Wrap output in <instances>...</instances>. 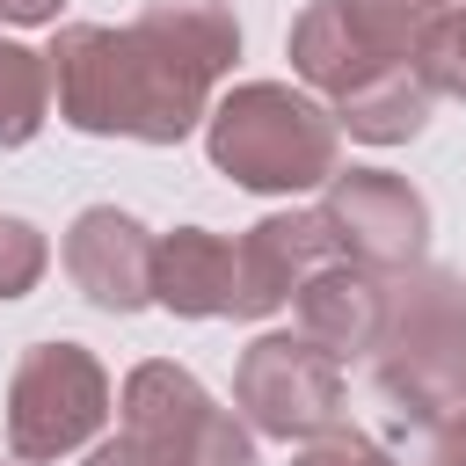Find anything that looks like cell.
Returning <instances> with one entry per match:
<instances>
[{
	"instance_id": "16",
	"label": "cell",
	"mask_w": 466,
	"mask_h": 466,
	"mask_svg": "<svg viewBox=\"0 0 466 466\" xmlns=\"http://www.w3.org/2000/svg\"><path fill=\"white\" fill-rule=\"evenodd\" d=\"M44 277V233L22 218H0V299H22Z\"/></svg>"
},
{
	"instance_id": "17",
	"label": "cell",
	"mask_w": 466,
	"mask_h": 466,
	"mask_svg": "<svg viewBox=\"0 0 466 466\" xmlns=\"http://www.w3.org/2000/svg\"><path fill=\"white\" fill-rule=\"evenodd\" d=\"M299 466H393L371 437H357V430H320L306 451H299Z\"/></svg>"
},
{
	"instance_id": "1",
	"label": "cell",
	"mask_w": 466,
	"mask_h": 466,
	"mask_svg": "<svg viewBox=\"0 0 466 466\" xmlns=\"http://www.w3.org/2000/svg\"><path fill=\"white\" fill-rule=\"evenodd\" d=\"M233 51L240 29L226 0H146V15L124 29H95V22L58 29L44 66H51V102L73 131H124L167 146L204 116L211 80L233 66Z\"/></svg>"
},
{
	"instance_id": "19",
	"label": "cell",
	"mask_w": 466,
	"mask_h": 466,
	"mask_svg": "<svg viewBox=\"0 0 466 466\" xmlns=\"http://www.w3.org/2000/svg\"><path fill=\"white\" fill-rule=\"evenodd\" d=\"M87 466H146V459H138V451H131V444H124V437H116V444H102V451H95V459H87Z\"/></svg>"
},
{
	"instance_id": "13",
	"label": "cell",
	"mask_w": 466,
	"mask_h": 466,
	"mask_svg": "<svg viewBox=\"0 0 466 466\" xmlns=\"http://www.w3.org/2000/svg\"><path fill=\"white\" fill-rule=\"evenodd\" d=\"M422 116H430V87L400 66V73H386V80H371V87H357L350 102H335V124L350 131V138H371V146H393V138H415L422 131Z\"/></svg>"
},
{
	"instance_id": "6",
	"label": "cell",
	"mask_w": 466,
	"mask_h": 466,
	"mask_svg": "<svg viewBox=\"0 0 466 466\" xmlns=\"http://www.w3.org/2000/svg\"><path fill=\"white\" fill-rule=\"evenodd\" d=\"M233 400L262 437H320L342 415V357H328L313 335H262L233 371Z\"/></svg>"
},
{
	"instance_id": "15",
	"label": "cell",
	"mask_w": 466,
	"mask_h": 466,
	"mask_svg": "<svg viewBox=\"0 0 466 466\" xmlns=\"http://www.w3.org/2000/svg\"><path fill=\"white\" fill-rule=\"evenodd\" d=\"M408 73H415L422 87L466 95V7H437V15H422L415 44H408Z\"/></svg>"
},
{
	"instance_id": "3",
	"label": "cell",
	"mask_w": 466,
	"mask_h": 466,
	"mask_svg": "<svg viewBox=\"0 0 466 466\" xmlns=\"http://www.w3.org/2000/svg\"><path fill=\"white\" fill-rule=\"evenodd\" d=\"M335 116L277 80H248L211 109V160L240 189H313L335 175Z\"/></svg>"
},
{
	"instance_id": "7",
	"label": "cell",
	"mask_w": 466,
	"mask_h": 466,
	"mask_svg": "<svg viewBox=\"0 0 466 466\" xmlns=\"http://www.w3.org/2000/svg\"><path fill=\"white\" fill-rule=\"evenodd\" d=\"M320 226L335 240V255H350L357 269H415L422 255V233H430V211L422 197L386 175V167H350V175H328V197H320Z\"/></svg>"
},
{
	"instance_id": "11",
	"label": "cell",
	"mask_w": 466,
	"mask_h": 466,
	"mask_svg": "<svg viewBox=\"0 0 466 466\" xmlns=\"http://www.w3.org/2000/svg\"><path fill=\"white\" fill-rule=\"evenodd\" d=\"M291 306H299V335H313L328 357H357V350H371L379 342V320H386V284L371 277V269H357V262H320L299 291H291Z\"/></svg>"
},
{
	"instance_id": "8",
	"label": "cell",
	"mask_w": 466,
	"mask_h": 466,
	"mask_svg": "<svg viewBox=\"0 0 466 466\" xmlns=\"http://www.w3.org/2000/svg\"><path fill=\"white\" fill-rule=\"evenodd\" d=\"M291 66L313 80V87H328L335 102H350L357 87H371V80H386V73H400L408 58L364 22V7L357 0H313L299 22H291Z\"/></svg>"
},
{
	"instance_id": "18",
	"label": "cell",
	"mask_w": 466,
	"mask_h": 466,
	"mask_svg": "<svg viewBox=\"0 0 466 466\" xmlns=\"http://www.w3.org/2000/svg\"><path fill=\"white\" fill-rule=\"evenodd\" d=\"M58 0H0V22H51Z\"/></svg>"
},
{
	"instance_id": "4",
	"label": "cell",
	"mask_w": 466,
	"mask_h": 466,
	"mask_svg": "<svg viewBox=\"0 0 466 466\" xmlns=\"http://www.w3.org/2000/svg\"><path fill=\"white\" fill-rule=\"evenodd\" d=\"M109 415V379L80 342H36L7 386V444L22 466L80 451Z\"/></svg>"
},
{
	"instance_id": "2",
	"label": "cell",
	"mask_w": 466,
	"mask_h": 466,
	"mask_svg": "<svg viewBox=\"0 0 466 466\" xmlns=\"http://www.w3.org/2000/svg\"><path fill=\"white\" fill-rule=\"evenodd\" d=\"M371 379L408 422H422V430L459 422L466 415V284L422 277V269L400 277L386 291Z\"/></svg>"
},
{
	"instance_id": "9",
	"label": "cell",
	"mask_w": 466,
	"mask_h": 466,
	"mask_svg": "<svg viewBox=\"0 0 466 466\" xmlns=\"http://www.w3.org/2000/svg\"><path fill=\"white\" fill-rule=\"evenodd\" d=\"M335 255L320 211H291V218H262L248 240H233V313L255 320V313H277L320 262Z\"/></svg>"
},
{
	"instance_id": "14",
	"label": "cell",
	"mask_w": 466,
	"mask_h": 466,
	"mask_svg": "<svg viewBox=\"0 0 466 466\" xmlns=\"http://www.w3.org/2000/svg\"><path fill=\"white\" fill-rule=\"evenodd\" d=\"M44 109H51V66L36 51H22V44L0 36V146L36 138Z\"/></svg>"
},
{
	"instance_id": "5",
	"label": "cell",
	"mask_w": 466,
	"mask_h": 466,
	"mask_svg": "<svg viewBox=\"0 0 466 466\" xmlns=\"http://www.w3.org/2000/svg\"><path fill=\"white\" fill-rule=\"evenodd\" d=\"M124 444L146 466H255L248 430L175 364H138L124 386Z\"/></svg>"
},
{
	"instance_id": "10",
	"label": "cell",
	"mask_w": 466,
	"mask_h": 466,
	"mask_svg": "<svg viewBox=\"0 0 466 466\" xmlns=\"http://www.w3.org/2000/svg\"><path fill=\"white\" fill-rule=\"evenodd\" d=\"M66 277L95 306H109V313L146 306L153 299V240H146V226L124 218V211H109V204L80 211L73 233H66Z\"/></svg>"
},
{
	"instance_id": "12",
	"label": "cell",
	"mask_w": 466,
	"mask_h": 466,
	"mask_svg": "<svg viewBox=\"0 0 466 466\" xmlns=\"http://www.w3.org/2000/svg\"><path fill=\"white\" fill-rule=\"evenodd\" d=\"M153 299L167 313H189V320L233 313V240L204 233V226L153 240Z\"/></svg>"
},
{
	"instance_id": "20",
	"label": "cell",
	"mask_w": 466,
	"mask_h": 466,
	"mask_svg": "<svg viewBox=\"0 0 466 466\" xmlns=\"http://www.w3.org/2000/svg\"><path fill=\"white\" fill-rule=\"evenodd\" d=\"M415 15H437V7H466V0H408Z\"/></svg>"
}]
</instances>
